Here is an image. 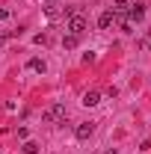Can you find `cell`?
I'll use <instances>...</instances> for the list:
<instances>
[{"mask_svg":"<svg viewBox=\"0 0 151 154\" xmlns=\"http://www.w3.org/2000/svg\"><path fill=\"white\" fill-rule=\"evenodd\" d=\"M148 51H151V42H148Z\"/></svg>","mask_w":151,"mask_h":154,"instance_id":"obj_14","label":"cell"},{"mask_svg":"<svg viewBox=\"0 0 151 154\" xmlns=\"http://www.w3.org/2000/svg\"><path fill=\"white\" fill-rule=\"evenodd\" d=\"M83 30H86V18H83V15H71V21H68V33L80 36Z\"/></svg>","mask_w":151,"mask_h":154,"instance_id":"obj_3","label":"cell"},{"mask_svg":"<svg viewBox=\"0 0 151 154\" xmlns=\"http://www.w3.org/2000/svg\"><path fill=\"white\" fill-rule=\"evenodd\" d=\"M45 15L48 18H59V6H45Z\"/></svg>","mask_w":151,"mask_h":154,"instance_id":"obj_10","label":"cell"},{"mask_svg":"<svg viewBox=\"0 0 151 154\" xmlns=\"http://www.w3.org/2000/svg\"><path fill=\"white\" fill-rule=\"evenodd\" d=\"M30 68H33L36 74H45V71H48V62H45V59H39V57H33V59H30Z\"/></svg>","mask_w":151,"mask_h":154,"instance_id":"obj_7","label":"cell"},{"mask_svg":"<svg viewBox=\"0 0 151 154\" xmlns=\"http://www.w3.org/2000/svg\"><path fill=\"white\" fill-rule=\"evenodd\" d=\"M131 6V0H113V9H128Z\"/></svg>","mask_w":151,"mask_h":154,"instance_id":"obj_11","label":"cell"},{"mask_svg":"<svg viewBox=\"0 0 151 154\" xmlns=\"http://www.w3.org/2000/svg\"><path fill=\"white\" fill-rule=\"evenodd\" d=\"M48 125H59L62 119H65V104H51L48 110H45V116H42Z\"/></svg>","mask_w":151,"mask_h":154,"instance_id":"obj_1","label":"cell"},{"mask_svg":"<svg viewBox=\"0 0 151 154\" xmlns=\"http://www.w3.org/2000/svg\"><path fill=\"white\" fill-rule=\"evenodd\" d=\"M98 104H101V92H86V95H83V107H98Z\"/></svg>","mask_w":151,"mask_h":154,"instance_id":"obj_6","label":"cell"},{"mask_svg":"<svg viewBox=\"0 0 151 154\" xmlns=\"http://www.w3.org/2000/svg\"><path fill=\"white\" fill-rule=\"evenodd\" d=\"M116 21V9H107V12H101V18H98V27L101 30H110Z\"/></svg>","mask_w":151,"mask_h":154,"instance_id":"obj_4","label":"cell"},{"mask_svg":"<svg viewBox=\"0 0 151 154\" xmlns=\"http://www.w3.org/2000/svg\"><path fill=\"white\" fill-rule=\"evenodd\" d=\"M9 15H12L9 9H0V21H9Z\"/></svg>","mask_w":151,"mask_h":154,"instance_id":"obj_13","label":"cell"},{"mask_svg":"<svg viewBox=\"0 0 151 154\" xmlns=\"http://www.w3.org/2000/svg\"><path fill=\"white\" fill-rule=\"evenodd\" d=\"M62 45H65V48L71 51V48H77V45H80V36H74V33H68V36L62 38Z\"/></svg>","mask_w":151,"mask_h":154,"instance_id":"obj_8","label":"cell"},{"mask_svg":"<svg viewBox=\"0 0 151 154\" xmlns=\"http://www.w3.org/2000/svg\"><path fill=\"white\" fill-rule=\"evenodd\" d=\"M33 42H36V45H48V33H39V36L33 38Z\"/></svg>","mask_w":151,"mask_h":154,"instance_id":"obj_12","label":"cell"},{"mask_svg":"<svg viewBox=\"0 0 151 154\" xmlns=\"http://www.w3.org/2000/svg\"><path fill=\"white\" fill-rule=\"evenodd\" d=\"M145 18V6L142 3H131V9H128V21H142Z\"/></svg>","mask_w":151,"mask_h":154,"instance_id":"obj_5","label":"cell"},{"mask_svg":"<svg viewBox=\"0 0 151 154\" xmlns=\"http://www.w3.org/2000/svg\"><path fill=\"white\" fill-rule=\"evenodd\" d=\"M21 151H24V154H39V142H33V139H27V142L21 145Z\"/></svg>","mask_w":151,"mask_h":154,"instance_id":"obj_9","label":"cell"},{"mask_svg":"<svg viewBox=\"0 0 151 154\" xmlns=\"http://www.w3.org/2000/svg\"><path fill=\"white\" fill-rule=\"evenodd\" d=\"M92 134H95V122H80V125L74 128V136H77V139H89Z\"/></svg>","mask_w":151,"mask_h":154,"instance_id":"obj_2","label":"cell"}]
</instances>
